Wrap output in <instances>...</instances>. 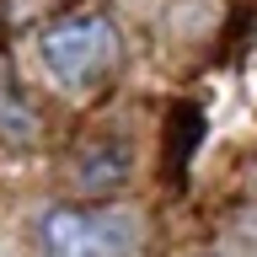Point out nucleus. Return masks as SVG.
I'll return each mask as SVG.
<instances>
[{
	"label": "nucleus",
	"instance_id": "7ed1b4c3",
	"mask_svg": "<svg viewBox=\"0 0 257 257\" xmlns=\"http://www.w3.org/2000/svg\"><path fill=\"white\" fill-rule=\"evenodd\" d=\"M128 166H134V156H128L123 145H86L75 156V182L86 193H107V188H118L128 177Z\"/></svg>",
	"mask_w": 257,
	"mask_h": 257
},
{
	"label": "nucleus",
	"instance_id": "20e7f679",
	"mask_svg": "<svg viewBox=\"0 0 257 257\" xmlns=\"http://www.w3.org/2000/svg\"><path fill=\"white\" fill-rule=\"evenodd\" d=\"M32 134H38V112H32L27 91L16 86V75L6 70V59H0V140L27 145Z\"/></svg>",
	"mask_w": 257,
	"mask_h": 257
},
{
	"label": "nucleus",
	"instance_id": "f03ea898",
	"mask_svg": "<svg viewBox=\"0 0 257 257\" xmlns=\"http://www.w3.org/2000/svg\"><path fill=\"white\" fill-rule=\"evenodd\" d=\"M38 246H43V257H134L140 214L118 204L112 209L48 204L38 214Z\"/></svg>",
	"mask_w": 257,
	"mask_h": 257
},
{
	"label": "nucleus",
	"instance_id": "f257e3e1",
	"mask_svg": "<svg viewBox=\"0 0 257 257\" xmlns=\"http://www.w3.org/2000/svg\"><path fill=\"white\" fill-rule=\"evenodd\" d=\"M38 59L64 91H96L123 59V38L102 11H70L43 27Z\"/></svg>",
	"mask_w": 257,
	"mask_h": 257
}]
</instances>
